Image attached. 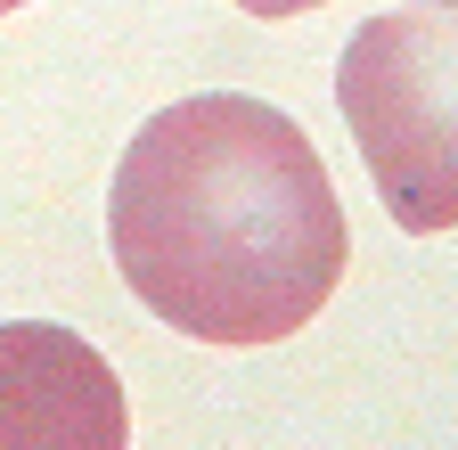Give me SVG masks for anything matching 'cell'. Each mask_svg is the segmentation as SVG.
Instances as JSON below:
<instances>
[{
  "label": "cell",
  "mask_w": 458,
  "mask_h": 450,
  "mask_svg": "<svg viewBox=\"0 0 458 450\" xmlns=\"http://www.w3.org/2000/svg\"><path fill=\"white\" fill-rule=\"evenodd\" d=\"M106 246L164 327L229 352L311 327L352 262L311 132L246 90H205L140 123L106 189Z\"/></svg>",
  "instance_id": "6da1fadb"
},
{
  "label": "cell",
  "mask_w": 458,
  "mask_h": 450,
  "mask_svg": "<svg viewBox=\"0 0 458 450\" xmlns=\"http://www.w3.org/2000/svg\"><path fill=\"white\" fill-rule=\"evenodd\" d=\"M335 106L401 230H458V0L369 17L335 58Z\"/></svg>",
  "instance_id": "7a4b0ae2"
},
{
  "label": "cell",
  "mask_w": 458,
  "mask_h": 450,
  "mask_svg": "<svg viewBox=\"0 0 458 450\" xmlns=\"http://www.w3.org/2000/svg\"><path fill=\"white\" fill-rule=\"evenodd\" d=\"M123 385L74 327L9 319L0 327V450H123Z\"/></svg>",
  "instance_id": "3957f363"
},
{
  "label": "cell",
  "mask_w": 458,
  "mask_h": 450,
  "mask_svg": "<svg viewBox=\"0 0 458 450\" xmlns=\"http://www.w3.org/2000/svg\"><path fill=\"white\" fill-rule=\"evenodd\" d=\"M229 9H246V17H303V9H327V0H229Z\"/></svg>",
  "instance_id": "277c9868"
},
{
  "label": "cell",
  "mask_w": 458,
  "mask_h": 450,
  "mask_svg": "<svg viewBox=\"0 0 458 450\" xmlns=\"http://www.w3.org/2000/svg\"><path fill=\"white\" fill-rule=\"evenodd\" d=\"M17 9H25V0H0V17H17Z\"/></svg>",
  "instance_id": "5b68a950"
}]
</instances>
